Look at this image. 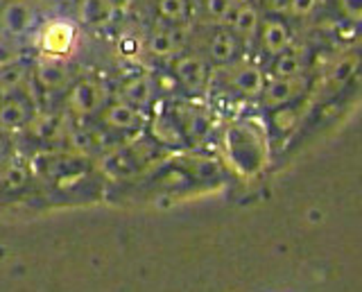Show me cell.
I'll list each match as a JSON object with an SVG mask.
<instances>
[{
  "instance_id": "21",
  "label": "cell",
  "mask_w": 362,
  "mask_h": 292,
  "mask_svg": "<svg viewBox=\"0 0 362 292\" xmlns=\"http://www.w3.org/2000/svg\"><path fill=\"white\" fill-rule=\"evenodd\" d=\"M181 122H184V129L188 136H204V132L209 127V120L204 118L199 111H190V114L181 118Z\"/></svg>"
},
{
  "instance_id": "25",
  "label": "cell",
  "mask_w": 362,
  "mask_h": 292,
  "mask_svg": "<svg viewBox=\"0 0 362 292\" xmlns=\"http://www.w3.org/2000/svg\"><path fill=\"white\" fill-rule=\"evenodd\" d=\"M120 50H122L124 54H127V57H132V54L141 52V41L136 39V37H132V35L122 37V39H120Z\"/></svg>"
},
{
  "instance_id": "16",
  "label": "cell",
  "mask_w": 362,
  "mask_h": 292,
  "mask_svg": "<svg viewBox=\"0 0 362 292\" xmlns=\"http://www.w3.org/2000/svg\"><path fill=\"white\" fill-rule=\"evenodd\" d=\"M360 64H362V57H360V52H356V50H349L344 54H339V57L331 66V73H328V86H331V88L344 86L351 77L356 75V71L360 69Z\"/></svg>"
},
{
  "instance_id": "17",
  "label": "cell",
  "mask_w": 362,
  "mask_h": 292,
  "mask_svg": "<svg viewBox=\"0 0 362 292\" xmlns=\"http://www.w3.org/2000/svg\"><path fill=\"white\" fill-rule=\"evenodd\" d=\"M274 64H272V73H274V77H294V75H301L303 71V64H305V57L303 52L297 50V48H288L286 52L276 54Z\"/></svg>"
},
{
  "instance_id": "11",
  "label": "cell",
  "mask_w": 362,
  "mask_h": 292,
  "mask_svg": "<svg viewBox=\"0 0 362 292\" xmlns=\"http://www.w3.org/2000/svg\"><path fill=\"white\" fill-rule=\"evenodd\" d=\"M260 21H263V16H260L258 7H254L252 3H238L235 12L231 14L226 25H229V30L233 32V35L243 41V39L258 37Z\"/></svg>"
},
{
  "instance_id": "26",
  "label": "cell",
  "mask_w": 362,
  "mask_h": 292,
  "mask_svg": "<svg viewBox=\"0 0 362 292\" xmlns=\"http://www.w3.org/2000/svg\"><path fill=\"white\" fill-rule=\"evenodd\" d=\"M16 93H18L16 88L11 86V84H7V82L3 80V77H0V105H3L5 100H9L11 95H16Z\"/></svg>"
},
{
  "instance_id": "10",
  "label": "cell",
  "mask_w": 362,
  "mask_h": 292,
  "mask_svg": "<svg viewBox=\"0 0 362 292\" xmlns=\"http://www.w3.org/2000/svg\"><path fill=\"white\" fill-rule=\"evenodd\" d=\"M229 84L235 88L240 95H247V98H256L263 93V88L267 84L265 80V73L263 69H260L258 64H240V66H235L231 77H229Z\"/></svg>"
},
{
  "instance_id": "14",
  "label": "cell",
  "mask_w": 362,
  "mask_h": 292,
  "mask_svg": "<svg viewBox=\"0 0 362 292\" xmlns=\"http://www.w3.org/2000/svg\"><path fill=\"white\" fill-rule=\"evenodd\" d=\"M37 82L45 91H59V88L68 86L71 82V75H68V69L64 64H59V59H45L37 66Z\"/></svg>"
},
{
  "instance_id": "24",
  "label": "cell",
  "mask_w": 362,
  "mask_h": 292,
  "mask_svg": "<svg viewBox=\"0 0 362 292\" xmlns=\"http://www.w3.org/2000/svg\"><path fill=\"white\" fill-rule=\"evenodd\" d=\"M16 57H18V52L14 48L7 46V43H0V71L7 69V66H14Z\"/></svg>"
},
{
  "instance_id": "15",
  "label": "cell",
  "mask_w": 362,
  "mask_h": 292,
  "mask_svg": "<svg viewBox=\"0 0 362 292\" xmlns=\"http://www.w3.org/2000/svg\"><path fill=\"white\" fill-rule=\"evenodd\" d=\"M32 118V111L28 100L11 95L9 100H5L0 105V127L3 129H18L23 125H28Z\"/></svg>"
},
{
  "instance_id": "7",
  "label": "cell",
  "mask_w": 362,
  "mask_h": 292,
  "mask_svg": "<svg viewBox=\"0 0 362 292\" xmlns=\"http://www.w3.org/2000/svg\"><path fill=\"white\" fill-rule=\"evenodd\" d=\"M34 23V9L28 0H7L0 9V28L11 37H23Z\"/></svg>"
},
{
  "instance_id": "13",
  "label": "cell",
  "mask_w": 362,
  "mask_h": 292,
  "mask_svg": "<svg viewBox=\"0 0 362 292\" xmlns=\"http://www.w3.org/2000/svg\"><path fill=\"white\" fill-rule=\"evenodd\" d=\"M154 93H156V84L150 80V77H147V75H136V77H129V80L122 84L120 100H124V103H129L134 107L143 109V107L152 105Z\"/></svg>"
},
{
  "instance_id": "22",
  "label": "cell",
  "mask_w": 362,
  "mask_h": 292,
  "mask_svg": "<svg viewBox=\"0 0 362 292\" xmlns=\"http://www.w3.org/2000/svg\"><path fill=\"white\" fill-rule=\"evenodd\" d=\"M337 9L349 23L362 25V0H337Z\"/></svg>"
},
{
  "instance_id": "20",
  "label": "cell",
  "mask_w": 362,
  "mask_h": 292,
  "mask_svg": "<svg viewBox=\"0 0 362 292\" xmlns=\"http://www.w3.org/2000/svg\"><path fill=\"white\" fill-rule=\"evenodd\" d=\"M25 182H28V170L23 165H7L3 175H0V184H3L7 190L23 188Z\"/></svg>"
},
{
  "instance_id": "19",
  "label": "cell",
  "mask_w": 362,
  "mask_h": 292,
  "mask_svg": "<svg viewBox=\"0 0 362 292\" xmlns=\"http://www.w3.org/2000/svg\"><path fill=\"white\" fill-rule=\"evenodd\" d=\"M204 14H206L213 23H229L231 14L235 12L238 0H204Z\"/></svg>"
},
{
  "instance_id": "6",
  "label": "cell",
  "mask_w": 362,
  "mask_h": 292,
  "mask_svg": "<svg viewBox=\"0 0 362 292\" xmlns=\"http://www.w3.org/2000/svg\"><path fill=\"white\" fill-rule=\"evenodd\" d=\"M100 120L107 129L113 132H134L141 129L143 125V114L139 107H134L124 100H118V103L105 105V109L100 111Z\"/></svg>"
},
{
  "instance_id": "2",
  "label": "cell",
  "mask_w": 362,
  "mask_h": 292,
  "mask_svg": "<svg viewBox=\"0 0 362 292\" xmlns=\"http://www.w3.org/2000/svg\"><path fill=\"white\" fill-rule=\"evenodd\" d=\"M107 105V91L102 88L100 82L90 80V77H84V80H77L75 84H71L66 93V107L71 114L75 116H95L100 114Z\"/></svg>"
},
{
  "instance_id": "27",
  "label": "cell",
  "mask_w": 362,
  "mask_h": 292,
  "mask_svg": "<svg viewBox=\"0 0 362 292\" xmlns=\"http://www.w3.org/2000/svg\"><path fill=\"white\" fill-rule=\"evenodd\" d=\"M64 3H73V0H64Z\"/></svg>"
},
{
  "instance_id": "4",
  "label": "cell",
  "mask_w": 362,
  "mask_h": 292,
  "mask_svg": "<svg viewBox=\"0 0 362 292\" xmlns=\"http://www.w3.org/2000/svg\"><path fill=\"white\" fill-rule=\"evenodd\" d=\"M173 75L179 86H184L190 93H197L206 86L209 66L199 54H179L173 64Z\"/></svg>"
},
{
  "instance_id": "8",
  "label": "cell",
  "mask_w": 362,
  "mask_h": 292,
  "mask_svg": "<svg viewBox=\"0 0 362 292\" xmlns=\"http://www.w3.org/2000/svg\"><path fill=\"white\" fill-rule=\"evenodd\" d=\"M77 21L86 28H107L116 16V3L113 0H77L75 7Z\"/></svg>"
},
{
  "instance_id": "23",
  "label": "cell",
  "mask_w": 362,
  "mask_h": 292,
  "mask_svg": "<svg viewBox=\"0 0 362 292\" xmlns=\"http://www.w3.org/2000/svg\"><path fill=\"white\" fill-rule=\"evenodd\" d=\"M320 0H288V12L294 18H308L317 12Z\"/></svg>"
},
{
  "instance_id": "9",
  "label": "cell",
  "mask_w": 362,
  "mask_h": 292,
  "mask_svg": "<svg viewBox=\"0 0 362 292\" xmlns=\"http://www.w3.org/2000/svg\"><path fill=\"white\" fill-rule=\"evenodd\" d=\"M184 43H186V35L181 28H161L152 32L150 39L145 43V48L152 57L168 59V57H175V54L184 48Z\"/></svg>"
},
{
  "instance_id": "1",
  "label": "cell",
  "mask_w": 362,
  "mask_h": 292,
  "mask_svg": "<svg viewBox=\"0 0 362 292\" xmlns=\"http://www.w3.org/2000/svg\"><path fill=\"white\" fill-rule=\"evenodd\" d=\"M77 23L71 18H50L39 30V50L50 59H66L75 50Z\"/></svg>"
},
{
  "instance_id": "3",
  "label": "cell",
  "mask_w": 362,
  "mask_h": 292,
  "mask_svg": "<svg viewBox=\"0 0 362 292\" xmlns=\"http://www.w3.org/2000/svg\"><path fill=\"white\" fill-rule=\"evenodd\" d=\"M258 43H260V48H263V52L269 54V57H276V54L292 48L294 35L288 25V21L276 14L265 16L260 21V28H258Z\"/></svg>"
},
{
  "instance_id": "5",
  "label": "cell",
  "mask_w": 362,
  "mask_h": 292,
  "mask_svg": "<svg viewBox=\"0 0 362 292\" xmlns=\"http://www.w3.org/2000/svg\"><path fill=\"white\" fill-rule=\"evenodd\" d=\"M305 91V80L301 75H294V77H272V80L265 84L263 88V103L267 107H288L292 105L294 100H299Z\"/></svg>"
},
{
  "instance_id": "18",
  "label": "cell",
  "mask_w": 362,
  "mask_h": 292,
  "mask_svg": "<svg viewBox=\"0 0 362 292\" xmlns=\"http://www.w3.org/2000/svg\"><path fill=\"white\" fill-rule=\"evenodd\" d=\"M156 14L173 25L184 23L190 14L188 0H156Z\"/></svg>"
},
{
  "instance_id": "12",
  "label": "cell",
  "mask_w": 362,
  "mask_h": 292,
  "mask_svg": "<svg viewBox=\"0 0 362 292\" xmlns=\"http://www.w3.org/2000/svg\"><path fill=\"white\" fill-rule=\"evenodd\" d=\"M238 52H240V39H238L231 30H218L209 39V59L213 64H233Z\"/></svg>"
}]
</instances>
